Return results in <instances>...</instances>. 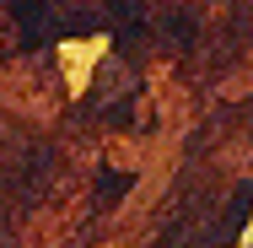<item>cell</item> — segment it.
I'll return each instance as SVG.
<instances>
[{
	"label": "cell",
	"mask_w": 253,
	"mask_h": 248,
	"mask_svg": "<svg viewBox=\"0 0 253 248\" xmlns=\"http://www.w3.org/2000/svg\"><path fill=\"white\" fill-rule=\"evenodd\" d=\"M119 195H129V173H102V184H97V199H102V205H113Z\"/></svg>",
	"instance_id": "6da1fadb"
}]
</instances>
